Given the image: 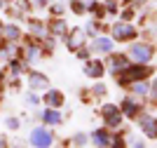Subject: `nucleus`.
Returning <instances> with one entry per match:
<instances>
[{
  "label": "nucleus",
  "instance_id": "11",
  "mask_svg": "<svg viewBox=\"0 0 157 148\" xmlns=\"http://www.w3.org/2000/svg\"><path fill=\"white\" fill-rule=\"evenodd\" d=\"M82 40H85V33L82 31H78V28H73V33H71V38H68V50H80L82 47Z\"/></svg>",
  "mask_w": 157,
  "mask_h": 148
},
{
  "label": "nucleus",
  "instance_id": "21",
  "mask_svg": "<svg viewBox=\"0 0 157 148\" xmlns=\"http://www.w3.org/2000/svg\"><path fill=\"white\" fill-rule=\"evenodd\" d=\"M73 143H75V146H85V143H87V136H85V134H75Z\"/></svg>",
  "mask_w": 157,
  "mask_h": 148
},
{
  "label": "nucleus",
  "instance_id": "1",
  "mask_svg": "<svg viewBox=\"0 0 157 148\" xmlns=\"http://www.w3.org/2000/svg\"><path fill=\"white\" fill-rule=\"evenodd\" d=\"M152 73V66H127L124 71H120L117 73V80L120 85H134L138 82V80H143V78H148Z\"/></svg>",
  "mask_w": 157,
  "mask_h": 148
},
{
  "label": "nucleus",
  "instance_id": "2",
  "mask_svg": "<svg viewBox=\"0 0 157 148\" xmlns=\"http://www.w3.org/2000/svg\"><path fill=\"white\" fill-rule=\"evenodd\" d=\"M129 57L136 59L138 64H148V61L152 59V47H150V45H143V42L131 45V47H129Z\"/></svg>",
  "mask_w": 157,
  "mask_h": 148
},
{
  "label": "nucleus",
  "instance_id": "25",
  "mask_svg": "<svg viewBox=\"0 0 157 148\" xmlns=\"http://www.w3.org/2000/svg\"><path fill=\"white\" fill-rule=\"evenodd\" d=\"M61 12H63V7H61V5H54L52 7V14H61Z\"/></svg>",
  "mask_w": 157,
  "mask_h": 148
},
{
  "label": "nucleus",
  "instance_id": "23",
  "mask_svg": "<svg viewBox=\"0 0 157 148\" xmlns=\"http://www.w3.org/2000/svg\"><path fill=\"white\" fill-rule=\"evenodd\" d=\"M7 127L10 129H19V120H17V118H7Z\"/></svg>",
  "mask_w": 157,
  "mask_h": 148
},
{
  "label": "nucleus",
  "instance_id": "18",
  "mask_svg": "<svg viewBox=\"0 0 157 148\" xmlns=\"http://www.w3.org/2000/svg\"><path fill=\"white\" fill-rule=\"evenodd\" d=\"M31 33H33V35H38V38H45V35H47L45 26L40 24V21H31Z\"/></svg>",
  "mask_w": 157,
  "mask_h": 148
},
{
  "label": "nucleus",
  "instance_id": "13",
  "mask_svg": "<svg viewBox=\"0 0 157 148\" xmlns=\"http://www.w3.org/2000/svg\"><path fill=\"white\" fill-rule=\"evenodd\" d=\"M92 47H94L96 52H101V54H108V52H113V42H110V38H96Z\"/></svg>",
  "mask_w": 157,
  "mask_h": 148
},
{
  "label": "nucleus",
  "instance_id": "12",
  "mask_svg": "<svg viewBox=\"0 0 157 148\" xmlns=\"http://www.w3.org/2000/svg\"><path fill=\"white\" fill-rule=\"evenodd\" d=\"M92 141L96 143V146H110V134H108V132H105V129H96V132H94L92 134Z\"/></svg>",
  "mask_w": 157,
  "mask_h": 148
},
{
  "label": "nucleus",
  "instance_id": "27",
  "mask_svg": "<svg viewBox=\"0 0 157 148\" xmlns=\"http://www.w3.org/2000/svg\"><path fill=\"white\" fill-rule=\"evenodd\" d=\"M2 146H7V141H5V136H0V148Z\"/></svg>",
  "mask_w": 157,
  "mask_h": 148
},
{
  "label": "nucleus",
  "instance_id": "14",
  "mask_svg": "<svg viewBox=\"0 0 157 148\" xmlns=\"http://www.w3.org/2000/svg\"><path fill=\"white\" fill-rule=\"evenodd\" d=\"M122 113H124V115H129V118H134L138 113V103L134 101V99H124V101H122Z\"/></svg>",
  "mask_w": 157,
  "mask_h": 148
},
{
  "label": "nucleus",
  "instance_id": "3",
  "mask_svg": "<svg viewBox=\"0 0 157 148\" xmlns=\"http://www.w3.org/2000/svg\"><path fill=\"white\" fill-rule=\"evenodd\" d=\"M52 134L47 132L45 127H38V129H33L31 132V146H38V148H47V146H52Z\"/></svg>",
  "mask_w": 157,
  "mask_h": 148
},
{
  "label": "nucleus",
  "instance_id": "4",
  "mask_svg": "<svg viewBox=\"0 0 157 148\" xmlns=\"http://www.w3.org/2000/svg\"><path fill=\"white\" fill-rule=\"evenodd\" d=\"M113 38L122 40V42L134 40V38H136V28H134L131 24H115V26H113Z\"/></svg>",
  "mask_w": 157,
  "mask_h": 148
},
{
  "label": "nucleus",
  "instance_id": "26",
  "mask_svg": "<svg viewBox=\"0 0 157 148\" xmlns=\"http://www.w3.org/2000/svg\"><path fill=\"white\" fill-rule=\"evenodd\" d=\"M33 2H35V5H40V7H42V5H47V0H33Z\"/></svg>",
  "mask_w": 157,
  "mask_h": 148
},
{
  "label": "nucleus",
  "instance_id": "6",
  "mask_svg": "<svg viewBox=\"0 0 157 148\" xmlns=\"http://www.w3.org/2000/svg\"><path fill=\"white\" fill-rule=\"evenodd\" d=\"M45 103L49 108H59V106H63V94L59 90H49L45 94Z\"/></svg>",
  "mask_w": 157,
  "mask_h": 148
},
{
  "label": "nucleus",
  "instance_id": "20",
  "mask_svg": "<svg viewBox=\"0 0 157 148\" xmlns=\"http://www.w3.org/2000/svg\"><path fill=\"white\" fill-rule=\"evenodd\" d=\"M10 66H12V73H21L24 71V61H19V59H12Z\"/></svg>",
  "mask_w": 157,
  "mask_h": 148
},
{
  "label": "nucleus",
  "instance_id": "17",
  "mask_svg": "<svg viewBox=\"0 0 157 148\" xmlns=\"http://www.w3.org/2000/svg\"><path fill=\"white\" fill-rule=\"evenodd\" d=\"M2 35H5L7 40H17L21 35V31L17 28V26H5V31H2Z\"/></svg>",
  "mask_w": 157,
  "mask_h": 148
},
{
  "label": "nucleus",
  "instance_id": "7",
  "mask_svg": "<svg viewBox=\"0 0 157 148\" xmlns=\"http://www.w3.org/2000/svg\"><path fill=\"white\" fill-rule=\"evenodd\" d=\"M108 66H110V71H113V73H120V71H124L127 66H129V61H127V57L113 54V57L108 59Z\"/></svg>",
  "mask_w": 157,
  "mask_h": 148
},
{
  "label": "nucleus",
  "instance_id": "19",
  "mask_svg": "<svg viewBox=\"0 0 157 148\" xmlns=\"http://www.w3.org/2000/svg\"><path fill=\"white\" fill-rule=\"evenodd\" d=\"M134 92L136 94H148V85L143 80H138V82H134Z\"/></svg>",
  "mask_w": 157,
  "mask_h": 148
},
{
  "label": "nucleus",
  "instance_id": "8",
  "mask_svg": "<svg viewBox=\"0 0 157 148\" xmlns=\"http://www.w3.org/2000/svg\"><path fill=\"white\" fill-rule=\"evenodd\" d=\"M28 82H31V87H33V90H47L49 80H47V75H42V73H31Z\"/></svg>",
  "mask_w": 157,
  "mask_h": 148
},
{
  "label": "nucleus",
  "instance_id": "10",
  "mask_svg": "<svg viewBox=\"0 0 157 148\" xmlns=\"http://www.w3.org/2000/svg\"><path fill=\"white\" fill-rule=\"evenodd\" d=\"M141 129H143L150 139H155L157 136V120L155 118H143V120H141Z\"/></svg>",
  "mask_w": 157,
  "mask_h": 148
},
{
  "label": "nucleus",
  "instance_id": "22",
  "mask_svg": "<svg viewBox=\"0 0 157 148\" xmlns=\"http://www.w3.org/2000/svg\"><path fill=\"white\" fill-rule=\"evenodd\" d=\"M73 12H75V14H82V12H85V7H82V2H80V0H75V2H73Z\"/></svg>",
  "mask_w": 157,
  "mask_h": 148
},
{
  "label": "nucleus",
  "instance_id": "9",
  "mask_svg": "<svg viewBox=\"0 0 157 148\" xmlns=\"http://www.w3.org/2000/svg\"><path fill=\"white\" fill-rule=\"evenodd\" d=\"M85 73L89 78H101L105 73V68H103V64H101V61H89V64L85 66Z\"/></svg>",
  "mask_w": 157,
  "mask_h": 148
},
{
  "label": "nucleus",
  "instance_id": "24",
  "mask_svg": "<svg viewBox=\"0 0 157 148\" xmlns=\"http://www.w3.org/2000/svg\"><path fill=\"white\" fill-rule=\"evenodd\" d=\"M26 101H28V106H38V103H40V99L35 97V94H28V97H26Z\"/></svg>",
  "mask_w": 157,
  "mask_h": 148
},
{
  "label": "nucleus",
  "instance_id": "5",
  "mask_svg": "<svg viewBox=\"0 0 157 148\" xmlns=\"http://www.w3.org/2000/svg\"><path fill=\"white\" fill-rule=\"evenodd\" d=\"M103 118L108 127H120L122 125V110L115 106H103Z\"/></svg>",
  "mask_w": 157,
  "mask_h": 148
},
{
  "label": "nucleus",
  "instance_id": "15",
  "mask_svg": "<svg viewBox=\"0 0 157 148\" xmlns=\"http://www.w3.org/2000/svg\"><path fill=\"white\" fill-rule=\"evenodd\" d=\"M42 118H45V122H47V125H59L61 120H63V118H61V113H59L56 108L45 110V115H42Z\"/></svg>",
  "mask_w": 157,
  "mask_h": 148
},
{
  "label": "nucleus",
  "instance_id": "16",
  "mask_svg": "<svg viewBox=\"0 0 157 148\" xmlns=\"http://www.w3.org/2000/svg\"><path fill=\"white\" fill-rule=\"evenodd\" d=\"M49 33H54V35H63V33H66V24L61 19L52 21V24H49Z\"/></svg>",
  "mask_w": 157,
  "mask_h": 148
}]
</instances>
